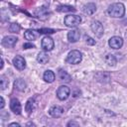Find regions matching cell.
I'll return each instance as SVG.
<instances>
[{"label":"cell","instance_id":"6da1fadb","mask_svg":"<svg viewBox=\"0 0 127 127\" xmlns=\"http://www.w3.org/2000/svg\"><path fill=\"white\" fill-rule=\"evenodd\" d=\"M107 13L112 18H121L125 14V6L120 2L113 3L108 7Z\"/></svg>","mask_w":127,"mask_h":127},{"label":"cell","instance_id":"7a4b0ae2","mask_svg":"<svg viewBox=\"0 0 127 127\" xmlns=\"http://www.w3.org/2000/svg\"><path fill=\"white\" fill-rule=\"evenodd\" d=\"M82 60V55L79 51L77 50H72L70 51L67 56H66V59H65V62L66 64H77L81 62Z\"/></svg>","mask_w":127,"mask_h":127},{"label":"cell","instance_id":"3957f363","mask_svg":"<svg viewBox=\"0 0 127 127\" xmlns=\"http://www.w3.org/2000/svg\"><path fill=\"white\" fill-rule=\"evenodd\" d=\"M80 23H81V18L78 15L70 14V15L65 16V18H64V24H65L66 27H69V28L76 27Z\"/></svg>","mask_w":127,"mask_h":127},{"label":"cell","instance_id":"277c9868","mask_svg":"<svg viewBox=\"0 0 127 127\" xmlns=\"http://www.w3.org/2000/svg\"><path fill=\"white\" fill-rule=\"evenodd\" d=\"M91 31L93 32V34L97 37V38H101L103 33H104V29H103V26L102 24L99 22V21H93L91 23Z\"/></svg>","mask_w":127,"mask_h":127},{"label":"cell","instance_id":"5b68a950","mask_svg":"<svg viewBox=\"0 0 127 127\" xmlns=\"http://www.w3.org/2000/svg\"><path fill=\"white\" fill-rule=\"evenodd\" d=\"M70 89L66 85H61L57 90V96L60 100H65L69 96Z\"/></svg>","mask_w":127,"mask_h":127},{"label":"cell","instance_id":"8992f818","mask_svg":"<svg viewBox=\"0 0 127 127\" xmlns=\"http://www.w3.org/2000/svg\"><path fill=\"white\" fill-rule=\"evenodd\" d=\"M17 41H18V38L16 36H6L2 39L1 44L5 48H12L16 45Z\"/></svg>","mask_w":127,"mask_h":127},{"label":"cell","instance_id":"52a82bcc","mask_svg":"<svg viewBox=\"0 0 127 127\" xmlns=\"http://www.w3.org/2000/svg\"><path fill=\"white\" fill-rule=\"evenodd\" d=\"M108 45L110 48L114 49V50H117V49H120L122 46H123V40L121 37H118V36H114V37H111L108 41Z\"/></svg>","mask_w":127,"mask_h":127},{"label":"cell","instance_id":"ba28073f","mask_svg":"<svg viewBox=\"0 0 127 127\" xmlns=\"http://www.w3.org/2000/svg\"><path fill=\"white\" fill-rule=\"evenodd\" d=\"M41 46H42V48H43L44 51H52L54 49L55 43H54V40L51 37L46 36V37L43 38L42 43H41Z\"/></svg>","mask_w":127,"mask_h":127},{"label":"cell","instance_id":"9c48e42d","mask_svg":"<svg viewBox=\"0 0 127 127\" xmlns=\"http://www.w3.org/2000/svg\"><path fill=\"white\" fill-rule=\"evenodd\" d=\"M13 64L18 70H23L26 67V61L21 56H16L13 59Z\"/></svg>","mask_w":127,"mask_h":127},{"label":"cell","instance_id":"30bf717a","mask_svg":"<svg viewBox=\"0 0 127 127\" xmlns=\"http://www.w3.org/2000/svg\"><path fill=\"white\" fill-rule=\"evenodd\" d=\"M10 109L13 111L15 114H20L22 111V105L17 98H12L10 100Z\"/></svg>","mask_w":127,"mask_h":127},{"label":"cell","instance_id":"8fae6325","mask_svg":"<svg viewBox=\"0 0 127 127\" xmlns=\"http://www.w3.org/2000/svg\"><path fill=\"white\" fill-rule=\"evenodd\" d=\"M64 113V108L59 106V105H55V106H52L50 109H49V114L54 117V118H59L63 115Z\"/></svg>","mask_w":127,"mask_h":127},{"label":"cell","instance_id":"7c38bea8","mask_svg":"<svg viewBox=\"0 0 127 127\" xmlns=\"http://www.w3.org/2000/svg\"><path fill=\"white\" fill-rule=\"evenodd\" d=\"M79 38H80V32L77 29H73V30H71L70 32L67 33V40L70 43L77 42L79 40Z\"/></svg>","mask_w":127,"mask_h":127},{"label":"cell","instance_id":"4fadbf2b","mask_svg":"<svg viewBox=\"0 0 127 127\" xmlns=\"http://www.w3.org/2000/svg\"><path fill=\"white\" fill-rule=\"evenodd\" d=\"M39 34L40 33L38 31H36V30H27L24 33V37L28 41H34V40H36L38 38Z\"/></svg>","mask_w":127,"mask_h":127},{"label":"cell","instance_id":"5bb4252c","mask_svg":"<svg viewBox=\"0 0 127 127\" xmlns=\"http://www.w3.org/2000/svg\"><path fill=\"white\" fill-rule=\"evenodd\" d=\"M82 11L84 14H87V15H92L95 11H96V6L94 3H87L83 6L82 8Z\"/></svg>","mask_w":127,"mask_h":127},{"label":"cell","instance_id":"9a60e30c","mask_svg":"<svg viewBox=\"0 0 127 127\" xmlns=\"http://www.w3.org/2000/svg\"><path fill=\"white\" fill-rule=\"evenodd\" d=\"M36 108V101L34 98H29L26 102V105H25V110L27 111L28 114H31L34 109Z\"/></svg>","mask_w":127,"mask_h":127},{"label":"cell","instance_id":"2e32d148","mask_svg":"<svg viewBox=\"0 0 127 127\" xmlns=\"http://www.w3.org/2000/svg\"><path fill=\"white\" fill-rule=\"evenodd\" d=\"M59 78L61 81H64V82H69L70 79H71V76L70 74L65 71L64 69H60L59 70Z\"/></svg>","mask_w":127,"mask_h":127},{"label":"cell","instance_id":"e0dca14e","mask_svg":"<svg viewBox=\"0 0 127 127\" xmlns=\"http://www.w3.org/2000/svg\"><path fill=\"white\" fill-rule=\"evenodd\" d=\"M43 78H44V80H45L46 82H49V83H51V82H53V81L55 80V78H56V75H55L54 71H52L51 69H48V70H46V71L44 72Z\"/></svg>","mask_w":127,"mask_h":127},{"label":"cell","instance_id":"ac0fdd59","mask_svg":"<svg viewBox=\"0 0 127 127\" xmlns=\"http://www.w3.org/2000/svg\"><path fill=\"white\" fill-rule=\"evenodd\" d=\"M14 87L18 91H24L26 89V82L22 78H17L14 81Z\"/></svg>","mask_w":127,"mask_h":127},{"label":"cell","instance_id":"d6986e66","mask_svg":"<svg viewBox=\"0 0 127 127\" xmlns=\"http://www.w3.org/2000/svg\"><path fill=\"white\" fill-rule=\"evenodd\" d=\"M49 56H48V54L46 53V52H40L39 54H38V56H37V61H38V63H40V64H47L48 62H49Z\"/></svg>","mask_w":127,"mask_h":127},{"label":"cell","instance_id":"ffe728a7","mask_svg":"<svg viewBox=\"0 0 127 127\" xmlns=\"http://www.w3.org/2000/svg\"><path fill=\"white\" fill-rule=\"evenodd\" d=\"M105 62H106V64H107L108 65L114 66V65L116 64V63H117V60H116V58H115L114 55L108 54V55H106V57H105Z\"/></svg>","mask_w":127,"mask_h":127},{"label":"cell","instance_id":"44dd1931","mask_svg":"<svg viewBox=\"0 0 127 127\" xmlns=\"http://www.w3.org/2000/svg\"><path fill=\"white\" fill-rule=\"evenodd\" d=\"M36 15H37L38 18H40V19H42V20L46 19L47 16H48L47 8H45V7H40V8L38 9V11L36 12Z\"/></svg>","mask_w":127,"mask_h":127},{"label":"cell","instance_id":"7402d4cb","mask_svg":"<svg viewBox=\"0 0 127 127\" xmlns=\"http://www.w3.org/2000/svg\"><path fill=\"white\" fill-rule=\"evenodd\" d=\"M57 10L59 12H74L75 9L71 6H68V5H61L57 8Z\"/></svg>","mask_w":127,"mask_h":127},{"label":"cell","instance_id":"603a6c76","mask_svg":"<svg viewBox=\"0 0 127 127\" xmlns=\"http://www.w3.org/2000/svg\"><path fill=\"white\" fill-rule=\"evenodd\" d=\"M0 86H1V90H4V89H6V87L8 86V84H9V80H8V78L5 76V75H1L0 76Z\"/></svg>","mask_w":127,"mask_h":127},{"label":"cell","instance_id":"cb8c5ba5","mask_svg":"<svg viewBox=\"0 0 127 127\" xmlns=\"http://www.w3.org/2000/svg\"><path fill=\"white\" fill-rule=\"evenodd\" d=\"M20 29H21V27H20V25L17 24V23H12V24L10 25V27H9V31H10L11 33H19Z\"/></svg>","mask_w":127,"mask_h":127},{"label":"cell","instance_id":"d4e9b609","mask_svg":"<svg viewBox=\"0 0 127 127\" xmlns=\"http://www.w3.org/2000/svg\"><path fill=\"white\" fill-rule=\"evenodd\" d=\"M38 32L40 34H53L55 33V30L54 29H39Z\"/></svg>","mask_w":127,"mask_h":127},{"label":"cell","instance_id":"484cf974","mask_svg":"<svg viewBox=\"0 0 127 127\" xmlns=\"http://www.w3.org/2000/svg\"><path fill=\"white\" fill-rule=\"evenodd\" d=\"M85 42H86L87 45H91V46L95 44V40H93L92 38H90V37H88V36L85 37Z\"/></svg>","mask_w":127,"mask_h":127},{"label":"cell","instance_id":"4316f807","mask_svg":"<svg viewBox=\"0 0 127 127\" xmlns=\"http://www.w3.org/2000/svg\"><path fill=\"white\" fill-rule=\"evenodd\" d=\"M23 48L24 49H33V48H35V45H33L32 43H25L23 45Z\"/></svg>","mask_w":127,"mask_h":127},{"label":"cell","instance_id":"83f0119b","mask_svg":"<svg viewBox=\"0 0 127 127\" xmlns=\"http://www.w3.org/2000/svg\"><path fill=\"white\" fill-rule=\"evenodd\" d=\"M67 126H78V123H76L74 121H69L67 123Z\"/></svg>","mask_w":127,"mask_h":127},{"label":"cell","instance_id":"f1b7e54d","mask_svg":"<svg viewBox=\"0 0 127 127\" xmlns=\"http://www.w3.org/2000/svg\"><path fill=\"white\" fill-rule=\"evenodd\" d=\"M5 106V101H4V98L1 96V105H0V109H3Z\"/></svg>","mask_w":127,"mask_h":127},{"label":"cell","instance_id":"f546056e","mask_svg":"<svg viewBox=\"0 0 127 127\" xmlns=\"http://www.w3.org/2000/svg\"><path fill=\"white\" fill-rule=\"evenodd\" d=\"M9 126H10V127H12V126L20 127V124H19V123H16V122H14V123H10V124H9Z\"/></svg>","mask_w":127,"mask_h":127},{"label":"cell","instance_id":"4dcf8cb0","mask_svg":"<svg viewBox=\"0 0 127 127\" xmlns=\"http://www.w3.org/2000/svg\"><path fill=\"white\" fill-rule=\"evenodd\" d=\"M3 65H4V60L2 59V61H1V66H0V68H3Z\"/></svg>","mask_w":127,"mask_h":127},{"label":"cell","instance_id":"1f68e13d","mask_svg":"<svg viewBox=\"0 0 127 127\" xmlns=\"http://www.w3.org/2000/svg\"><path fill=\"white\" fill-rule=\"evenodd\" d=\"M29 125H32V126H35V124H34V123H32V122H29V123H27V126H29Z\"/></svg>","mask_w":127,"mask_h":127}]
</instances>
